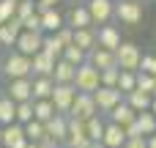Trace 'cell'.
<instances>
[{"mask_svg":"<svg viewBox=\"0 0 156 148\" xmlns=\"http://www.w3.org/2000/svg\"><path fill=\"white\" fill-rule=\"evenodd\" d=\"M148 148H156V132H154V135H148Z\"/></svg>","mask_w":156,"mask_h":148,"instance_id":"45","label":"cell"},{"mask_svg":"<svg viewBox=\"0 0 156 148\" xmlns=\"http://www.w3.org/2000/svg\"><path fill=\"white\" fill-rule=\"evenodd\" d=\"M55 63H58V58H52L44 49H38L33 55V77H52L55 74Z\"/></svg>","mask_w":156,"mask_h":148,"instance_id":"14","label":"cell"},{"mask_svg":"<svg viewBox=\"0 0 156 148\" xmlns=\"http://www.w3.org/2000/svg\"><path fill=\"white\" fill-rule=\"evenodd\" d=\"M115 58H118V66L126 69V71H137L140 69V60H143V52L137 44L132 41H121V47L115 49Z\"/></svg>","mask_w":156,"mask_h":148,"instance_id":"3","label":"cell"},{"mask_svg":"<svg viewBox=\"0 0 156 148\" xmlns=\"http://www.w3.org/2000/svg\"><path fill=\"white\" fill-rule=\"evenodd\" d=\"M123 91L121 88H115V85H99L96 91H93V99H96V107H99V113H110L118 102H123Z\"/></svg>","mask_w":156,"mask_h":148,"instance_id":"5","label":"cell"},{"mask_svg":"<svg viewBox=\"0 0 156 148\" xmlns=\"http://www.w3.org/2000/svg\"><path fill=\"white\" fill-rule=\"evenodd\" d=\"M85 129H88V137L96 143V140H101V137H104V129H107V124H104V121L99 118V113H96L93 118H88V121H85Z\"/></svg>","mask_w":156,"mask_h":148,"instance_id":"29","label":"cell"},{"mask_svg":"<svg viewBox=\"0 0 156 148\" xmlns=\"http://www.w3.org/2000/svg\"><path fill=\"white\" fill-rule=\"evenodd\" d=\"M3 74L8 80L14 77H30L33 74V55H25V52H11L5 60H3Z\"/></svg>","mask_w":156,"mask_h":148,"instance_id":"1","label":"cell"},{"mask_svg":"<svg viewBox=\"0 0 156 148\" xmlns=\"http://www.w3.org/2000/svg\"><path fill=\"white\" fill-rule=\"evenodd\" d=\"M118 88H121L123 93H132V91L137 88V71H126V69H121V74H118Z\"/></svg>","mask_w":156,"mask_h":148,"instance_id":"32","label":"cell"},{"mask_svg":"<svg viewBox=\"0 0 156 148\" xmlns=\"http://www.w3.org/2000/svg\"><path fill=\"white\" fill-rule=\"evenodd\" d=\"M137 88L140 91H148L154 96V74L151 71H137Z\"/></svg>","mask_w":156,"mask_h":148,"instance_id":"36","label":"cell"},{"mask_svg":"<svg viewBox=\"0 0 156 148\" xmlns=\"http://www.w3.org/2000/svg\"><path fill=\"white\" fill-rule=\"evenodd\" d=\"M88 11L96 25H107L115 16V3L112 0H88Z\"/></svg>","mask_w":156,"mask_h":148,"instance_id":"11","label":"cell"},{"mask_svg":"<svg viewBox=\"0 0 156 148\" xmlns=\"http://www.w3.org/2000/svg\"><path fill=\"white\" fill-rule=\"evenodd\" d=\"M41 49L47 52V55H52V58H63V44H60V38H58V33H44V44H41Z\"/></svg>","mask_w":156,"mask_h":148,"instance_id":"28","label":"cell"},{"mask_svg":"<svg viewBox=\"0 0 156 148\" xmlns=\"http://www.w3.org/2000/svg\"><path fill=\"white\" fill-rule=\"evenodd\" d=\"M107 115H110V121H115V124H121V126H129V124L137 121V110H134L129 102H118Z\"/></svg>","mask_w":156,"mask_h":148,"instance_id":"17","label":"cell"},{"mask_svg":"<svg viewBox=\"0 0 156 148\" xmlns=\"http://www.w3.org/2000/svg\"><path fill=\"white\" fill-rule=\"evenodd\" d=\"M151 74H156V55H154V63H151Z\"/></svg>","mask_w":156,"mask_h":148,"instance_id":"47","label":"cell"},{"mask_svg":"<svg viewBox=\"0 0 156 148\" xmlns=\"http://www.w3.org/2000/svg\"><path fill=\"white\" fill-rule=\"evenodd\" d=\"M33 113H36V118H38V121H44V124H47L58 110H55V102H52V99H33Z\"/></svg>","mask_w":156,"mask_h":148,"instance_id":"27","label":"cell"},{"mask_svg":"<svg viewBox=\"0 0 156 148\" xmlns=\"http://www.w3.org/2000/svg\"><path fill=\"white\" fill-rule=\"evenodd\" d=\"M0 148H5V146H0Z\"/></svg>","mask_w":156,"mask_h":148,"instance_id":"52","label":"cell"},{"mask_svg":"<svg viewBox=\"0 0 156 148\" xmlns=\"http://www.w3.org/2000/svg\"><path fill=\"white\" fill-rule=\"evenodd\" d=\"M115 16H118L121 25H129V27L140 25L143 22V5H140V0H121V3H115Z\"/></svg>","mask_w":156,"mask_h":148,"instance_id":"6","label":"cell"},{"mask_svg":"<svg viewBox=\"0 0 156 148\" xmlns=\"http://www.w3.org/2000/svg\"><path fill=\"white\" fill-rule=\"evenodd\" d=\"M25 135H27V140H33V143H38L41 137H47V126H44V121H38V118L27 121V124H25Z\"/></svg>","mask_w":156,"mask_h":148,"instance_id":"31","label":"cell"},{"mask_svg":"<svg viewBox=\"0 0 156 148\" xmlns=\"http://www.w3.org/2000/svg\"><path fill=\"white\" fill-rule=\"evenodd\" d=\"M118 74H121V69H104L101 71V85H115L118 88Z\"/></svg>","mask_w":156,"mask_h":148,"instance_id":"39","label":"cell"},{"mask_svg":"<svg viewBox=\"0 0 156 148\" xmlns=\"http://www.w3.org/2000/svg\"><path fill=\"white\" fill-rule=\"evenodd\" d=\"M0 146H3V124H0Z\"/></svg>","mask_w":156,"mask_h":148,"instance_id":"48","label":"cell"},{"mask_svg":"<svg viewBox=\"0 0 156 148\" xmlns=\"http://www.w3.org/2000/svg\"><path fill=\"white\" fill-rule=\"evenodd\" d=\"M99 113V107H96V99H93V93H77V99H74V104H71V110H69V115L71 118H80V121H88V118H93Z\"/></svg>","mask_w":156,"mask_h":148,"instance_id":"8","label":"cell"},{"mask_svg":"<svg viewBox=\"0 0 156 148\" xmlns=\"http://www.w3.org/2000/svg\"><path fill=\"white\" fill-rule=\"evenodd\" d=\"M88 60L99 71H104V69H121L118 66V58H115V49H107V47H99V44L88 52Z\"/></svg>","mask_w":156,"mask_h":148,"instance_id":"10","label":"cell"},{"mask_svg":"<svg viewBox=\"0 0 156 148\" xmlns=\"http://www.w3.org/2000/svg\"><path fill=\"white\" fill-rule=\"evenodd\" d=\"M41 44H44V30H27V27H22V33H19V38H16L14 47L19 52H25V55H36L41 49Z\"/></svg>","mask_w":156,"mask_h":148,"instance_id":"9","label":"cell"},{"mask_svg":"<svg viewBox=\"0 0 156 148\" xmlns=\"http://www.w3.org/2000/svg\"><path fill=\"white\" fill-rule=\"evenodd\" d=\"M74 85H77V91H82V93H93V91L101 85V71H99L90 60H85V63H80V66H77Z\"/></svg>","mask_w":156,"mask_h":148,"instance_id":"2","label":"cell"},{"mask_svg":"<svg viewBox=\"0 0 156 148\" xmlns=\"http://www.w3.org/2000/svg\"><path fill=\"white\" fill-rule=\"evenodd\" d=\"M55 82H74V77H77V66L71 63V60H66V58H58V63H55Z\"/></svg>","mask_w":156,"mask_h":148,"instance_id":"23","label":"cell"},{"mask_svg":"<svg viewBox=\"0 0 156 148\" xmlns=\"http://www.w3.org/2000/svg\"><path fill=\"white\" fill-rule=\"evenodd\" d=\"M154 96H156V74H154Z\"/></svg>","mask_w":156,"mask_h":148,"instance_id":"50","label":"cell"},{"mask_svg":"<svg viewBox=\"0 0 156 148\" xmlns=\"http://www.w3.org/2000/svg\"><path fill=\"white\" fill-rule=\"evenodd\" d=\"M25 140H27L25 124L14 121V124H5V126H3V146L5 148H16V146H22Z\"/></svg>","mask_w":156,"mask_h":148,"instance_id":"15","label":"cell"},{"mask_svg":"<svg viewBox=\"0 0 156 148\" xmlns=\"http://www.w3.org/2000/svg\"><path fill=\"white\" fill-rule=\"evenodd\" d=\"M123 129H126V137H145L137 121H134V124H129V126H123Z\"/></svg>","mask_w":156,"mask_h":148,"instance_id":"42","label":"cell"},{"mask_svg":"<svg viewBox=\"0 0 156 148\" xmlns=\"http://www.w3.org/2000/svg\"><path fill=\"white\" fill-rule=\"evenodd\" d=\"M101 143H107L110 148H123V143H126V129H123L121 124L110 121V124H107V129H104Z\"/></svg>","mask_w":156,"mask_h":148,"instance_id":"19","label":"cell"},{"mask_svg":"<svg viewBox=\"0 0 156 148\" xmlns=\"http://www.w3.org/2000/svg\"><path fill=\"white\" fill-rule=\"evenodd\" d=\"M55 77H33V99H52Z\"/></svg>","mask_w":156,"mask_h":148,"instance_id":"24","label":"cell"},{"mask_svg":"<svg viewBox=\"0 0 156 148\" xmlns=\"http://www.w3.org/2000/svg\"><path fill=\"white\" fill-rule=\"evenodd\" d=\"M77 93H80V91H77V85H74V82H55V91H52L55 110L69 115V110H71V104H74Z\"/></svg>","mask_w":156,"mask_h":148,"instance_id":"4","label":"cell"},{"mask_svg":"<svg viewBox=\"0 0 156 148\" xmlns=\"http://www.w3.org/2000/svg\"><path fill=\"white\" fill-rule=\"evenodd\" d=\"M123 148H148V137H126Z\"/></svg>","mask_w":156,"mask_h":148,"instance_id":"41","label":"cell"},{"mask_svg":"<svg viewBox=\"0 0 156 148\" xmlns=\"http://www.w3.org/2000/svg\"><path fill=\"white\" fill-rule=\"evenodd\" d=\"M3 93H5V91H3V88H0V96H3Z\"/></svg>","mask_w":156,"mask_h":148,"instance_id":"51","label":"cell"},{"mask_svg":"<svg viewBox=\"0 0 156 148\" xmlns=\"http://www.w3.org/2000/svg\"><path fill=\"white\" fill-rule=\"evenodd\" d=\"M33 118H36V113H33V99L16 102V121H19V124H27V121H33Z\"/></svg>","mask_w":156,"mask_h":148,"instance_id":"34","label":"cell"},{"mask_svg":"<svg viewBox=\"0 0 156 148\" xmlns=\"http://www.w3.org/2000/svg\"><path fill=\"white\" fill-rule=\"evenodd\" d=\"M36 11H38V8H36L33 0H19V3H16V16H19V19H27V16L36 14Z\"/></svg>","mask_w":156,"mask_h":148,"instance_id":"37","label":"cell"},{"mask_svg":"<svg viewBox=\"0 0 156 148\" xmlns=\"http://www.w3.org/2000/svg\"><path fill=\"white\" fill-rule=\"evenodd\" d=\"M19 33H22V19L19 16H11L8 22L0 25V44L3 47H14L16 38H19Z\"/></svg>","mask_w":156,"mask_h":148,"instance_id":"18","label":"cell"},{"mask_svg":"<svg viewBox=\"0 0 156 148\" xmlns=\"http://www.w3.org/2000/svg\"><path fill=\"white\" fill-rule=\"evenodd\" d=\"M14 121H16V102L8 93H3L0 96V124L5 126V124H14Z\"/></svg>","mask_w":156,"mask_h":148,"instance_id":"26","label":"cell"},{"mask_svg":"<svg viewBox=\"0 0 156 148\" xmlns=\"http://www.w3.org/2000/svg\"><path fill=\"white\" fill-rule=\"evenodd\" d=\"M44 126H47V135H49V137H55L60 146L66 143V135H69V115H66V113H55Z\"/></svg>","mask_w":156,"mask_h":148,"instance_id":"13","label":"cell"},{"mask_svg":"<svg viewBox=\"0 0 156 148\" xmlns=\"http://www.w3.org/2000/svg\"><path fill=\"white\" fill-rule=\"evenodd\" d=\"M99 47L118 49V47H121V30H118L115 25H101V27H99Z\"/></svg>","mask_w":156,"mask_h":148,"instance_id":"21","label":"cell"},{"mask_svg":"<svg viewBox=\"0 0 156 148\" xmlns=\"http://www.w3.org/2000/svg\"><path fill=\"white\" fill-rule=\"evenodd\" d=\"M126 102L137 110V113H143V110H151V104H154V96L148 93V91H140V88H134L132 93H126Z\"/></svg>","mask_w":156,"mask_h":148,"instance_id":"25","label":"cell"},{"mask_svg":"<svg viewBox=\"0 0 156 148\" xmlns=\"http://www.w3.org/2000/svg\"><path fill=\"white\" fill-rule=\"evenodd\" d=\"M22 27H27V30H44V27H41V14L36 11V14H30L27 19H22Z\"/></svg>","mask_w":156,"mask_h":148,"instance_id":"40","label":"cell"},{"mask_svg":"<svg viewBox=\"0 0 156 148\" xmlns=\"http://www.w3.org/2000/svg\"><path fill=\"white\" fill-rule=\"evenodd\" d=\"M74 44L82 47L85 52H90L99 44V30H93V27H77L74 30Z\"/></svg>","mask_w":156,"mask_h":148,"instance_id":"22","label":"cell"},{"mask_svg":"<svg viewBox=\"0 0 156 148\" xmlns=\"http://www.w3.org/2000/svg\"><path fill=\"white\" fill-rule=\"evenodd\" d=\"M66 25H71L74 30H77V27H93L96 22H93L90 11H88V3H85V5H74V8L66 14Z\"/></svg>","mask_w":156,"mask_h":148,"instance_id":"16","label":"cell"},{"mask_svg":"<svg viewBox=\"0 0 156 148\" xmlns=\"http://www.w3.org/2000/svg\"><path fill=\"white\" fill-rule=\"evenodd\" d=\"M58 33V38H60V44L63 47H69V44H74V27L71 25H63L60 30H55Z\"/></svg>","mask_w":156,"mask_h":148,"instance_id":"38","label":"cell"},{"mask_svg":"<svg viewBox=\"0 0 156 148\" xmlns=\"http://www.w3.org/2000/svg\"><path fill=\"white\" fill-rule=\"evenodd\" d=\"M151 110H154V113H156V96H154V104H151Z\"/></svg>","mask_w":156,"mask_h":148,"instance_id":"49","label":"cell"},{"mask_svg":"<svg viewBox=\"0 0 156 148\" xmlns=\"http://www.w3.org/2000/svg\"><path fill=\"white\" fill-rule=\"evenodd\" d=\"M151 63H154V55H143V60H140V69H137V71H151Z\"/></svg>","mask_w":156,"mask_h":148,"instance_id":"44","label":"cell"},{"mask_svg":"<svg viewBox=\"0 0 156 148\" xmlns=\"http://www.w3.org/2000/svg\"><path fill=\"white\" fill-rule=\"evenodd\" d=\"M38 14H41V27H44V33H55V30H60V27L66 25V16L58 14V8H47V11H38Z\"/></svg>","mask_w":156,"mask_h":148,"instance_id":"20","label":"cell"},{"mask_svg":"<svg viewBox=\"0 0 156 148\" xmlns=\"http://www.w3.org/2000/svg\"><path fill=\"white\" fill-rule=\"evenodd\" d=\"M90 148H110L107 143H101V140H96V143H90Z\"/></svg>","mask_w":156,"mask_h":148,"instance_id":"46","label":"cell"},{"mask_svg":"<svg viewBox=\"0 0 156 148\" xmlns=\"http://www.w3.org/2000/svg\"><path fill=\"white\" fill-rule=\"evenodd\" d=\"M137 124H140V129H143L145 137L154 135V132H156V113H154V110H143V113H137Z\"/></svg>","mask_w":156,"mask_h":148,"instance_id":"30","label":"cell"},{"mask_svg":"<svg viewBox=\"0 0 156 148\" xmlns=\"http://www.w3.org/2000/svg\"><path fill=\"white\" fill-rule=\"evenodd\" d=\"M63 58H66V60H71L74 66H80V63H85V60H88V52H85L82 47H77V44H69V47L63 49Z\"/></svg>","mask_w":156,"mask_h":148,"instance_id":"33","label":"cell"},{"mask_svg":"<svg viewBox=\"0 0 156 148\" xmlns=\"http://www.w3.org/2000/svg\"><path fill=\"white\" fill-rule=\"evenodd\" d=\"M60 0H36V8L38 11H47V8H58Z\"/></svg>","mask_w":156,"mask_h":148,"instance_id":"43","label":"cell"},{"mask_svg":"<svg viewBox=\"0 0 156 148\" xmlns=\"http://www.w3.org/2000/svg\"><path fill=\"white\" fill-rule=\"evenodd\" d=\"M90 137H88V129H85V121L80 118H71L69 115V135H66V148H90Z\"/></svg>","mask_w":156,"mask_h":148,"instance_id":"7","label":"cell"},{"mask_svg":"<svg viewBox=\"0 0 156 148\" xmlns=\"http://www.w3.org/2000/svg\"><path fill=\"white\" fill-rule=\"evenodd\" d=\"M16 3L19 0H0V25L8 22L11 16H16Z\"/></svg>","mask_w":156,"mask_h":148,"instance_id":"35","label":"cell"},{"mask_svg":"<svg viewBox=\"0 0 156 148\" xmlns=\"http://www.w3.org/2000/svg\"><path fill=\"white\" fill-rule=\"evenodd\" d=\"M5 93H8L14 102H27V99H33V80H30V77H14Z\"/></svg>","mask_w":156,"mask_h":148,"instance_id":"12","label":"cell"}]
</instances>
